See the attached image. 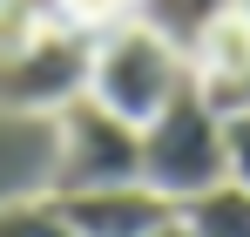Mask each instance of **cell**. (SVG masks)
Masks as SVG:
<instances>
[{"mask_svg":"<svg viewBox=\"0 0 250 237\" xmlns=\"http://www.w3.org/2000/svg\"><path fill=\"white\" fill-rule=\"evenodd\" d=\"M176 217H183L189 237H250V190L244 183H216L203 197H189Z\"/></svg>","mask_w":250,"mask_h":237,"instance_id":"obj_6","label":"cell"},{"mask_svg":"<svg viewBox=\"0 0 250 237\" xmlns=\"http://www.w3.org/2000/svg\"><path fill=\"white\" fill-rule=\"evenodd\" d=\"M0 237H82L54 197H14L0 203Z\"/></svg>","mask_w":250,"mask_h":237,"instance_id":"obj_8","label":"cell"},{"mask_svg":"<svg viewBox=\"0 0 250 237\" xmlns=\"http://www.w3.org/2000/svg\"><path fill=\"white\" fill-rule=\"evenodd\" d=\"M230 14H237V21H250V0H230Z\"/></svg>","mask_w":250,"mask_h":237,"instance_id":"obj_13","label":"cell"},{"mask_svg":"<svg viewBox=\"0 0 250 237\" xmlns=\"http://www.w3.org/2000/svg\"><path fill=\"white\" fill-rule=\"evenodd\" d=\"M61 21H75L88 34H108L122 21H142V0H61Z\"/></svg>","mask_w":250,"mask_h":237,"instance_id":"obj_10","label":"cell"},{"mask_svg":"<svg viewBox=\"0 0 250 237\" xmlns=\"http://www.w3.org/2000/svg\"><path fill=\"white\" fill-rule=\"evenodd\" d=\"M142 183L169 197L176 210L189 197H203L216 183H230L223 169V116L203 102V88L189 81L156 122H142Z\"/></svg>","mask_w":250,"mask_h":237,"instance_id":"obj_2","label":"cell"},{"mask_svg":"<svg viewBox=\"0 0 250 237\" xmlns=\"http://www.w3.org/2000/svg\"><path fill=\"white\" fill-rule=\"evenodd\" d=\"M189 54L163 41L149 21H122V27H108V34H95V61H88V95L108 109V116L122 122H156L189 88Z\"/></svg>","mask_w":250,"mask_h":237,"instance_id":"obj_1","label":"cell"},{"mask_svg":"<svg viewBox=\"0 0 250 237\" xmlns=\"http://www.w3.org/2000/svg\"><path fill=\"white\" fill-rule=\"evenodd\" d=\"M223 169H230V183L250 190V109L223 116Z\"/></svg>","mask_w":250,"mask_h":237,"instance_id":"obj_11","label":"cell"},{"mask_svg":"<svg viewBox=\"0 0 250 237\" xmlns=\"http://www.w3.org/2000/svg\"><path fill=\"white\" fill-rule=\"evenodd\" d=\"M61 21V0H0V54L27 47L34 34H47Z\"/></svg>","mask_w":250,"mask_h":237,"instance_id":"obj_9","label":"cell"},{"mask_svg":"<svg viewBox=\"0 0 250 237\" xmlns=\"http://www.w3.org/2000/svg\"><path fill=\"white\" fill-rule=\"evenodd\" d=\"M149 237H189V231H183V217H176V224H163V231H149Z\"/></svg>","mask_w":250,"mask_h":237,"instance_id":"obj_12","label":"cell"},{"mask_svg":"<svg viewBox=\"0 0 250 237\" xmlns=\"http://www.w3.org/2000/svg\"><path fill=\"white\" fill-rule=\"evenodd\" d=\"M54 197V190H47ZM61 203V217L75 224L82 237H149L163 231V224H176V203L156 197L149 183H108V190H68Z\"/></svg>","mask_w":250,"mask_h":237,"instance_id":"obj_5","label":"cell"},{"mask_svg":"<svg viewBox=\"0 0 250 237\" xmlns=\"http://www.w3.org/2000/svg\"><path fill=\"white\" fill-rule=\"evenodd\" d=\"M88 61H95V34L75 27V21H54V27L34 34L27 47L0 54V109L61 116L68 102L88 95Z\"/></svg>","mask_w":250,"mask_h":237,"instance_id":"obj_4","label":"cell"},{"mask_svg":"<svg viewBox=\"0 0 250 237\" xmlns=\"http://www.w3.org/2000/svg\"><path fill=\"white\" fill-rule=\"evenodd\" d=\"M108 183H142V129L82 95L54 116V197Z\"/></svg>","mask_w":250,"mask_h":237,"instance_id":"obj_3","label":"cell"},{"mask_svg":"<svg viewBox=\"0 0 250 237\" xmlns=\"http://www.w3.org/2000/svg\"><path fill=\"white\" fill-rule=\"evenodd\" d=\"M223 14H230V0H142V21L163 41H176L183 54H189V47L203 41V27L223 21Z\"/></svg>","mask_w":250,"mask_h":237,"instance_id":"obj_7","label":"cell"}]
</instances>
